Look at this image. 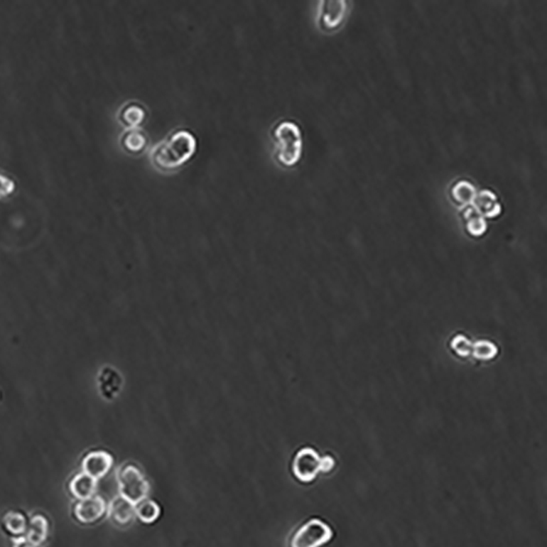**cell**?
<instances>
[{"mask_svg": "<svg viewBox=\"0 0 547 547\" xmlns=\"http://www.w3.org/2000/svg\"><path fill=\"white\" fill-rule=\"evenodd\" d=\"M197 139L188 129H180L167 136L150 151V161L162 172L174 171L183 167L195 156Z\"/></svg>", "mask_w": 547, "mask_h": 547, "instance_id": "cell-1", "label": "cell"}, {"mask_svg": "<svg viewBox=\"0 0 547 547\" xmlns=\"http://www.w3.org/2000/svg\"><path fill=\"white\" fill-rule=\"evenodd\" d=\"M274 143H275V159L283 168H293L299 163L303 157V133L299 125L293 121H279L274 127Z\"/></svg>", "mask_w": 547, "mask_h": 547, "instance_id": "cell-2", "label": "cell"}, {"mask_svg": "<svg viewBox=\"0 0 547 547\" xmlns=\"http://www.w3.org/2000/svg\"><path fill=\"white\" fill-rule=\"evenodd\" d=\"M117 483H119V495L131 504H137L147 499L150 485L139 467L126 465L119 470L117 474Z\"/></svg>", "mask_w": 547, "mask_h": 547, "instance_id": "cell-3", "label": "cell"}, {"mask_svg": "<svg viewBox=\"0 0 547 547\" xmlns=\"http://www.w3.org/2000/svg\"><path fill=\"white\" fill-rule=\"evenodd\" d=\"M332 529L319 519H312L300 528L291 541V547H320L331 541Z\"/></svg>", "mask_w": 547, "mask_h": 547, "instance_id": "cell-4", "label": "cell"}, {"mask_svg": "<svg viewBox=\"0 0 547 547\" xmlns=\"http://www.w3.org/2000/svg\"><path fill=\"white\" fill-rule=\"evenodd\" d=\"M346 12L345 0H322L318 11V24L323 31H334L343 23Z\"/></svg>", "mask_w": 547, "mask_h": 547, "instance_id": "cell-5", "label": "cell"}, {"mask_svg": "<svg viewBox=\"0 0 547 547\" xmlns=\"http://www.w3.org/2000/svg\"><path fill=\"white\" fill-rule=\"evenodd\" d=\"M320 459L321 457L311 448L300 450L293 465L296 477L305 483L315 480L320 472Z\"/></svg>", "mask_w": 547, "mask_h": 547, "instance_id": "cell-6", "label": "cell"}, {"mask_svg": "<svg viewBox=\"0 0 547 547\" xmlns=\"http://www.w3.org/2000/svg\"><path fill=\"white\" fill-rule=\"evenodd\" d=\"M107 512V504L100 496H92L87 499L79 500L74 514L81 524H91L99 521Z\"/></svg>", "mask_w": 547, "mask_h": 547, "instance_id": "cell-7", "label": "cell"}, {"mask_svg": "<svg viewBox=\"0 0 547 547\" xmlns=\"http://www.w3.org/2000/svg\"><path fill=\"white\" fill-rule=\"evenodd\" d=\"M112 455L105 451H94L85 457L82 461V471L98 481L109 473V470L112 469Z\"/></svg>", "mask_w": 547, "mask_h": 547, "instance_id": "cell-8", "label": "cell"}, {"mask_svg": "<svg viewBox=\"0 0 547 547\" xmlns=\"http://www.w3.org/2000/svg\"><path fill=\"white\" fill-rule=\"evenodd\" d=\"M107 511L109 518L119 526H126L136 518L135 504L121 495L111 500L109 507H107Z\"/></svg>", "mask_w": 547, "mask_h": 547, "instance_id": "cell-9", "label": "cell"}, {"mask_svg": "<svg viewBox=\"0 0 547 547\" xmlns=\"http://www.w3.org/2000/svg\"><path fill=\"white\" fill-rule=\"evenodd\" d=\"M472 206L485 219L497 218L502 212L499 198L490 190L477 192Z\"/></svg>", "mask_w": 547, "mask_h": 547, "instance_id": "cell-10", "label": "cell"}, {"mask_svg": "<svg viewBox=\"0 0 547 547\" xmlns=\"http://www.w3.org/2000/svg\"><path fill=\"white\" fill-rule=\"evenodd\" d=\"M147 112L139 102H129L119 109L117 119L119 124L126 129H137L145 123Z\"/></svg>", "mask_w": 547, "mask_h": 547, "instance_id": "cell-11", "label": "cell"}, {"mask_svg": "<svg viewBox=\"0 0 547 547\" xmlns=\"http://www.w3.org/2000/svg\"><path fill=\"white\" fill-rule=\"evenodd\" d=\"M123 386V378L119 372L111 367H105L99 374L98 386L101 395L107 400H113Z\"/></svg>", "mask_w": 547, "mask_h": 547, "instance_id": "cell-12", "label": "cell"}, {"mask_svg": "<svg viewBox=\"0 0 547 547\" xmlns=\"http://www.w3.org/2000/svg\"><path fill=\"white\" fill-rule=\"evenodd\" d=\"M98 488V481L84 472L77 474L70 484V490L76 499L84 500L95 495Z\"/></svg>", "mask_w": 547, "mask_h": 547, "instance_id": "cell-13", "label": "cell"}, {"mask_svg": "<svg viewBox=\"0 0 547 547\" xmlns=\"http://www.w3.org/2000/svg\"><path fill=\"white\" fill-rule=\"evenodd\" d=\"M121 149L131 155H139L143 153L147 148L148 139L146 134L141 129H126L121 134L119 139Z\"/></svg>", "mask_w": 547, "mask_h": 547, "instance_id": "cell-14", "label": "cell"}, {"mask_svg": "<svg viewBox=\"0 0 547 547\" xmlns=\"http://www.w3.org/2000/svg\"><path fill=\"white\" fill-rule=\"evenodd\" d=\"M461 216L464 226H465V230L467 231L470 236L477 238V237L485 234L486 230H487L486 219L473 206L463 208Z\"/></svg>", "mask_w": 547, "mask_h": 547, "instance_id": "cell-15", "label": "cell"}, {"mask_svg": "<svg viewBox=\"0 0 547 547\" xmlns=\"http://www.w3.org/2000/svg\"><path fill=\"white\" fill-rule=\"evenodd\" d=\"M48 536V519L42 514H36L32 516L28 522V528L26 531V540L31 542L36 546H40L45 542Z\"/></svg>", "mask_w": 547, "mask_h": 547, "instance_id": "cell-16", "label": "cell"}, {"mask_svg": "<svg viewBox=\"0 0 547 547\" xmlns=\"http://www.w3.org/2000/svg\"><path fill=\"white\" fill-rule=\"evenodd\" d=\"M476 194H477V190H476L475 186L467 180L457 181V183L453 184L451 190H450V195H451L453 202L462 208L472 206L474 200H475Z\"/></svg>", "mask_w": 547, "mask_h": 547, "instance_id": "cell-17", "label": "cell"}, {"mask_svg": "<svg viewBox=\"0 0 547 547\" xmlns=\"http://www.w3.org/2000/svg\"><path fill=\"white\" fill-rule=\"evenodd\" d=\"M3 524L5 530L16 538L26 534V528H28L26 516L19 511H8L4 516Z\"/></svg>", "mask_w": 547, "mask_h": 547, "instance_id": "cell-18", "label": "cell"}, {"mask_svg": "<svg viewBox=\"0 0 547 547\" xmlns=\"http://www.w3.org/2000/svg\"><path fill=\"white\" fill-rule=\"evenodd\" d=\"M136 516L143 524H153L160 516V507L153 500L145 499L135 504Z\"/></svg>", "mask_w": 547, "mask_h": 547, "instance_id": "cell-19", "label": "cell"}, {"mask_svg": "<svg viewBox=\"0 0 547 547\" xmlns=\"http://www.w3.org/2000/svg\"><path fill=\"white\" fill-rule=\"evenodd\" d=\"M498 348L489 340H478L473 344L472 354L478 360H492L497 356Z\"/></svg>", "mask_w": 547, "mask_h": 547, "instance_id": "cell-20", "label": "cell"}, {"mask_svg": "<svg viewBox=\"0 0 547 547\" xmlns=\"http://www.w3.org/2000/svg\"><path fill=\"white\" fill-rule=\"evenodd\" d=\"M451 348L459 357L467 358L472 354L473 343L464 335H457L451 340Z\"/></svg>", "mask_w": 547, "mask_h": 547, "instance_id": "cell-21", "label": "cell"}, {"mask_svg": "<svg viewBox=\"0 0 547 547\" xmlns=\"http://www.w3.org/2000/svg\"><path fill=\"white\" fill-rule=\"evenodd\" d=\"M16 190V182L0 171V198L8 197Z\"/></svg>", "mask_w": 547, "mask_h": 547, "instance_id": "cell-22", "label": "cell"}, {"mask_svg": "<svg viewBox=\"0 0 547 547\" xmlns=\"http://www.w3.org/2000/svg\"><path fill=\"white\" fill-rule=\"evenodd\" d=\"M334 467H335V461L331 455H325L320 459V472L328 473L334 469Z\"/></svg>", "mask_w": 547, "mask_h": 547, "instance_id": "cell-23", "label": "cell"}, {"mask_svg": "<svg viewBox=\"0 0 547 547\" xmlns=\"http://www.w3.org/2000/svg\"><path fill=\"white\" fill-rule=\"evenodd\" d=\"M12 543H13L12 547H38L26 540V536H17V538H13Z\"/></svg>", "mask_w": 547, "mask_h": 547, "instance_id": "cell-24", "label": "cell"}]
</instances>
